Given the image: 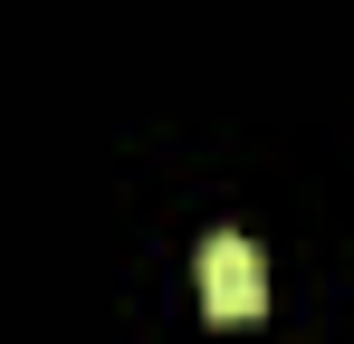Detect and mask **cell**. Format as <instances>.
Instances as JSON below:
<instances>
[{"label": "cell", "instance_id": "1", "mask_svg": "<svg viewBox=\"0 0 354 344\" xmlns=\"http://www.w3.org/2000/svg\"><path fill=\"white\" fill-rule=\"evenodd\" d=\"M201 316L211 325H259L268 316V268L239 229H211L201 239Z\"/></svg>", "mask_w": 354, "mask_h": 344}]
</instances>
